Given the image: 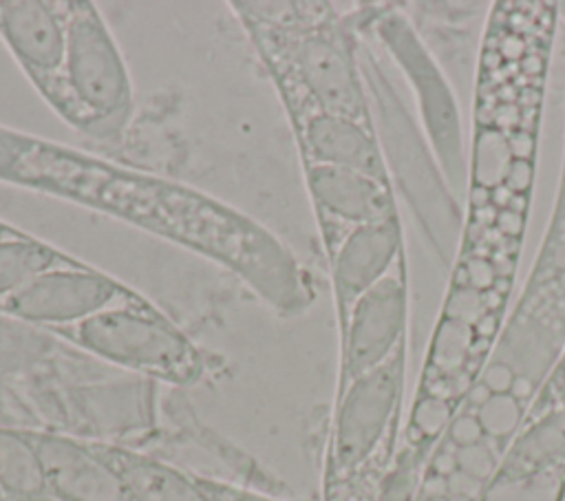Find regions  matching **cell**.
Instances as JSON below:
<instances>
[{
	"mask_svg": "<svg viewBox=\"0 0 565 501\" xmlns=\"http://www.w3.org/2000/svg\"><path fill=\"white\" fill-rule=\"evenodd\" d=\"M406 267L404 258L369 291H364L340 329L338 388L380 366L406 342ZM335 388V391H338Z\"/></svg>",
	"mask_w": 565,
	"mask_h": 501,
	"instance_id": "obj_7",
	"label": "cell"
},
{
	"mask_svg": "<svg viewBox=\"0 0 565 501\" xmlns=\"http://www.w3.org/2000/svg\"><path fill=\"white\" fill-rule=\"evenodd\" d=\"M0 181L93 207L177 243L238 276L285 316L302 313L313 300L307 271L276 234L190 185L4 126Z\"/></svg>",
	"mask_w": 565,
	"mask_h": 501,
	"instance_id": "obj_1",
	"label": "cell"
},
{
	"mask_svg": "<svg viewBox=\"0 0 565 501\" xmlns=\"http://www.w3.org/2000/svg\"><path fill=\"white\" fill-rule=\"evenodd\" d=\"M33 439L55 501H130L95 441L57 433H33Z\"/></svg>",
	"mask_w": 565,
	"mask_h": 501,
	"instance_id": "obj_13",
	"label": "cell"
},
{
	"mask_svg": "<svg viewBox=\"0 0 565 501\" xmlns=\"http://www.w3.org/2000/svg\"><path fill=\"white\" fill-rule=\"evenodd\" d=\"M55 335L104 362L174 386L196 384L203 375L201 351L157 305L106 311Z\"/></svg>",
	"mask_w": 565,
	"mask_h": 501,
	"instance_id": "obj_5",
	"label": "cell"
},
{
	"mask_svg": "<svg viewBox=\"0 0 565 501\" xmlns=\"http://www.w3.org/2000/svg\"><path fill=\"white\" fill-rule=\"evenodd\" d=\"M132 110L130 73L99 7L66 0L64 93L55 113L88 137L115 141Z\"/></svg>",
	"mask_w": 565,
	"mask_h": 501,
	"instance_id": "obj_4",
	"label": "cell"
},
{
	"mask_svg": "<svg viewBox=\"0 0 565 501\" xmlns=\"http://www.w3.org/2000/svg\"><path fill=\"white\" fill-rule=\"evenodd\" d=\"M0 38L40 97L57 110L64 93L66 0H0Z\"/></svg>",
	"mask_w": 565,
	"mask_h": 501,
	"instance_id": "obj_8",
	"label": "cell"
},
{
	"mask_svg": "<svg viewBox=\"0 0 565 501\" xmlns=\"http://www.w3.org/2000/svg\"><path fill=\"white\" fill-rule=\"evenodd\" d=\"M327 258L340 324L355 300L404 258L399 216L353 227Z\"/></svg>",
	"mask_w": 565,
	"mask_h": 501,
	"instance_id": "obj_11",
	"label": "cell"
},
{
	"mask_svg": "<svg viewBox=\"0 0 565 501\" xmlns=\"http://www.w3.org/2000/svg\"><path fill=\"white\" fill-rule=\"evenodd\" d=\"M152 305L137 289L79 260L26 285L0 305V313L55 333L106 311Z\"/></svg>",
	"mask_w": 565,
	"mask_h": 501,
	"instance_id": "obj_6",
	"label": "cell"
},
{
	"mask_svg": "<svg viewBox=\"0 0 565 501\" xmlns=\"http://www.w3.org/2000/svg\"><path fill=\"white\" fill-rule=\"evenodd\" d=\"M415 501H477L461 492H444V490H422Z\"/></svg>",
	"mask_w": 565,
	"mask_h": 501,
	"instance_id": "obj_19",
	"label": "cell"
},
{
	"mask_svg": "<svg viewBox=\"0 0 565 501\" xmlns=\"http://www.w3.org/2000/svg\"><path fill=\"white\" fill-rule=\"evenodd\" d=\"M79 258L40 241L24 230L0 241V305L40 276L77 265Z\"/></svg>",
	"mask_w": 565,
	"mask_h": 501,
	"instance_id": "obj_16",
	"label": "cell"
},
{
	"mask_svg": "<svg viewBox=\"0 0 565 501\" xmlns=\"http://www.w3.org/2000/svg\"><path fill=\"white\" fill-rule=\"evenodd\" d=\"M477 501H565V472L530 483H486Z\"/></svg>",
	"mask_w": 565,
	"mask_h": 501,
	"instance_id": "obj_17",
	"label": "cell"
},
{
	"mask_svg": "<svg viewBox=\"0 0 565 501\" xmlns=\"http://www.w3.org/2000/svg\"><path fill=\"white\" fill-rule=\"evenodd\" d=\"M556 408H565V347L543 380L541 388L536 391L525 415H539Z\"/></svg>",
	"mask_w": 565,
	"mask_h": 501,
	"instance_id": "obj_18",
	"label": "cell"
},
{
	"mask_svg": "<svg viewBox=\"0 0 565 501\" xmlns=\"http://www.w3.org/2000/svg\"><path fill=\"white\" fill-rule=\"evenodd\" d=\"M556 472H565V408L525 415L486 483H530Z\"/></svg>",
	"mask_w": 565,
	"mask_h": 501,
	"instance_id": "obj_14",
	"label": "cell"
},
{
	"mask_svg": "<svg viewBox=\"0 0 565 501\" xmlns=\"http://www.w3.org/2000/svg\"><path fill=\"white\" fill-rule=\"evenodd\" d=\"M20 232H22L20 227H15V225H11V223H7V221L0 218V241H2V238H9V236H15V234H20Z\"/></svg>",
	"mask_w": 565,
	"mask_h": 501,
	"instance_id": "obj_20",
	"label": "cell"
},
{
	"mask_svg": "<svg viewBox=\"0 0 565 501\" xmlns=\"http://www.w3.org/2000/svg\"><path fill=\"white\" fill-rule=\"evenodd\" d=\"M0 499L55 501L33 439V430L0 426Z\"/></svg>",
	"mask_w": 565,
	"mask_h": 501,
	"instance_id": "obj_15",
	"label": "cell"
},
{
	"mask_svg": "<svg viewBox=\"0 0 565 501\" xmlns=\"http://www.w3.org/2000/svg\"><path fill=\"white\" fill-rule=\"evenodd\" d=\"M302 168L327 254L353 227L397 216L391 183L335 166L305 163Z\"/></svg>",
	"mask_w": 565,
	"mask_h": 501,
	"instance_id": "obj_9",
	"label": "cell"
},
{
	"mask_svg": "<svg viewBox=\"0 0 565 501\" xmlns=\"http://www.w3.org/2000/svg\"><path fill=\"white\" fill-rule=\"evenodd\" d=\"M282 104L371 124L351 33L324 2H234Z\"/></svg>",
	"mask_w": 565,
	"mask_h": 501,
	"instance_id": "obj_2",
	"label": "cell"
},
{
	"mask_svg": "<svg viewBox=\"0 0 565 501\" xmlns=\"http://www.w3.org/2000/svg\"><path fill=\"white\" fill-rule=\"evenodd\" d=\"M561 15L565 18V4H561Z\"/></svg>",
	"mask_w": 565,
	"mask_h": 501,
	"instance_id": "obj_21",
	"label": "cell"
},
{
	"mask_svg": "<svg viewBox=\"0 0 565 501\" xmlns=\"http://www.w3.org/2000/svg\"><path fill=\"white\" fill-rule=\"evenodd\" d=\"M565 347V159L554 214L519 305L486 366V375L532 402Z\"/></svg>",
	"mask_w": 565,
	"mask_h": 501,
	"instance_id": "obj_3",
	"label": "cell"
},
{
	"mask_svg": "<svg viewBox=\"0 0 565 501\" xmlns=\"http://www.w3.org/2000/svg\"><path fill=\"white\" fill-rule=\"evenodd\" d=\"M305 163L335 166L391 183L373 124L318 110L307 104H285Z\"/></svg>",
	"mask_w": 565,
	"mask_h": 501,
	"instance_id": "obj_10",
	"label": "cell"
},
{
	"mask_svg": "<svg viewBox=\"0 0 565 501\" xmlns=\"http://www.w3.org/2000/svg\"><path fill=\"white\" fill-rule=\"evenodd\" d=\"M95 446L119 472L130 501H269V497L185 472L143 452L102 441Z\"/></svg>",
	"mask_w": 565,
	"mask_h": 501,
	"instance_id": "obj_12",
	"label": "cell"
}]
</instances>
